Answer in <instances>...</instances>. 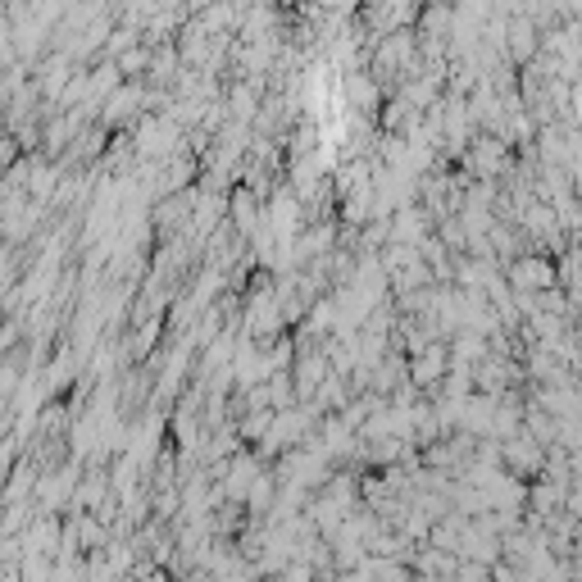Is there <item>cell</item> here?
<instances>
[{
  "label": "cell",
  "instance_id": "1",
  "mask_svg": "<svg viewBox=\"0 0 582 582\" xmlns=\"http://www.w3.org/2000/svg\"><path fill=\"white\" fill-rule=\"evenodd\" d=\"M518 282H550V264H523V269H514Z\"/></svg>",
  "mask_w": 582,
  "mask_h": 582
}]
</instances>
